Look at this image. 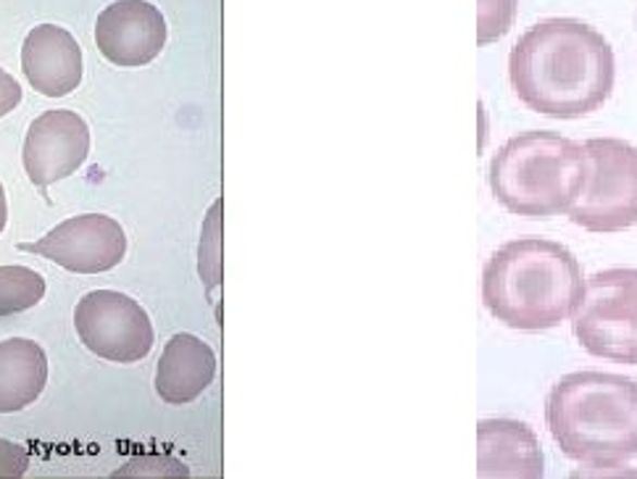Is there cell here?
Returning a JSON list of instances; mask_svg holds the SVG:
<instances>
[{"instance_id":"cell-1","label":"cell","mask_w":637,"mask_h":479,"mask_svg":"<svg viewBox=\"0 0 637 479\" xmlns=\"http://www.w3.org/2000/svg\"><path fill=\"white\" fill-rule=\"evenodd\" d=\"M516 98L551 119H577L609 101L616 55L609 40L577 18H546L516 40L509 55Z\"/></svg>"},{"instance_id":"cell-2","label":"cell","mask_w":637,"mask_h":479,"mask_svg":"<svg viewBox=\"0 0 637 479\" xmlns=\"http://www.w3.org/2000/svg\"><path fill=\"white\" fill-rule=\"evenodd\" d=\"M585 274L570 248L546 238L511 240L483 269V303L516 332H546L572 319Z\"/></svg>"},{"instance_id":"cell-3","label":"cell","mask_w":637,"mask_h":479,"mask_svg":"<svg viewBox=\"0 0 637 479\" xmlns=\"http://www.w3.org/2000/svg\"><path fill=\"white\" fill-rule=\"evenodd\" d=\"M546 425L572 462L616 469L637 456V379L583 369L564 375L546 401Z\"/></svg>"},{"instance_id":"cell-4","label":"cell","mask_w":637,"mask_h":479,"mask_svg":"<svg viewBox=\"0 0 637 479\" xmlns=\"http://www.w3.org/2000/svg\"><path fill=\"white\" fill-rule=\"evenodd\" d=\"M587 153L570 137L533 129L505 140L492 155L487 182L516 216H559L572 209L587 182Z\"/></svg>"},{"instance_id":"cell-5","label":"cell","mask_w":637,"mask_h":479,"mask_svg":"<svg viewBox=\"0 0 637 479\" xmlns=\"http://www.w3.org/2000/svg\"><path fill=\"white\" fill-rule=\"evenodd\" d=\"M572 335L590 356L637 364V269L614 266L585 279Z\"/></svg>"},{"instance_id":"cell-6","label":"cell","mask_w":637,"mask_h":479,"mask_svg":"<svg viewBox=\"0 0 637 479\" xmlns=\"http://www.w3.org/2000/svg\"><path fill=\"white\" fill-rule=\"evenodd\" d=\"M587 182L566 214L587 232H622L637 224V148L620 137L585 142Z\"/></svg>"},{"instance_id":"cell-7","label":"cell","mask_w":637,"mask_h":479,"mask_svg":"<svg viewBox=\"0 0 637 479\" xmlns=\"http://www.w3.org/2000/svg\"><path fill=\"white\" fill-rule=\"evenodd\" d=\"M74 329L87 351L114 364H137L153 351L148 311L116 290H92L74 308Z\"/></svg>"},{"instance_id":"cell-8","label":"cell","mask_w":637,"mask_h":479,"mask_svg":"<svg viewBox=\"0 0 637 479\" xmlns=\"http://www.w3.org/2000/svg\"><path fill=\"white\" fill-rule=\"evenodd\" d=\"M18 251L51 259L72 274H103L127 256V235L111 216L79 214L61 222L37 242H22Z\"/></svg>"},{"instance_id":"cell-9","label":"cell","mask_w":637,"mask_h":479,"mask_svg":"<svg viewBox=\"0 0 637 479\" xmlns=\"http://www.w3.org/2000/svg\"><path fill=\"white\" fill-rule=\"evenodd\" d=\"M90 153V127L77 111L53 109L29 124L24 137L22 161L27 177L37 188H51L53 182L72 177Z\"/></svg>"},{"instance_id":"cell-10","label":"cell","mask_w":637,"mask_h":479,"mask_svg":"<svg viewBox=\"0 0 637 479\" xmlns=\"http://www.w3.org/2000/svg\"><path fill=\"white\" fill-rule=\"evenodd\" d=\"M166 18L148 0H116L98 14L96 46L114 66H146L166 46Z\"/></svg>"},{"instance_id":"cell-11","label":"cell","mask_w":637,"mask_h":479,"mask_svg":"<svg viewBox=\"0 0 637 479\" xmlns=\"http://www.w3.org/2000/svg\"><path fill=\"white\" fill-rule=\"evenodd\" d=\"M83 48L59 24H37L24 37L22 72L46 98H64L83 83Z\"/></svg>"},{"instance_id":"cell-12","label":"cell","mask_w":637,"mask_h":479,"mask_svg":"<svg viewBox=\"0 0 637 479\" xmlns=\"http://www.w3.org/2000/svg\"><path fill=\"white\" fill-rule=\"evenodd\" d=\"M546 458L535 432L516 419H483L477 425L479 477H542Z\"/></svg>"},{"instance_id":"cell-13","label":"cell","mask_w":637,"mask_h":479,"mask_svg":"<svg viewBox=\"0 0 637 479\" xmlns=\"http://www.w3.org/2000/svg\"><path fill=\"white\" fill-rule=\"evenodd\" d=\"M216 377L211 345L190 332L174 335L155 366V393L172 406H185L205 393Z\"/></svg>"},{"instance_id":"cell-14","label":"cell","mask_w":637,"mask_h":479,"mask_svg":"<svg viewBox=\"0 0 637 479\" xmlns=\"http://www.w3.org/2000/svg\"><path fill=\"white\" fill-rule=\"evenodd\" d=\"M48 382V356L35 340L0 342V414L33 406Z\"/></svg>"},{"instance_id":"cell-15","label":"cell","mask_w":637,"mask_h":479,"mask_svg":"<svg viewBox=\"0 0 637 479\" xmlns=\"http://www.w3.org/2000/svg\"><path fill=\"white\" fill-rule=\"evenodd\" d=\"M48 282L27 266H0V316H14L37 306L46 298Z\"/></svg>"},{"instance_id":"cell-16","label":"cell","mask_w":637,"mask_h":479,"mask_svg":"<svg viewBox=\"0 0 637 479\" xmlns=\"http://www.w3.org/2000/svg\"><path fill=\"white\" fill-rule=\"evenodd\" d=\"M222 211L224 201L218 198L209 209L201 229V248H198V274L205 290L222 288Z\"/></svg>"},{"instance_id":"cell-17","label":"cell","mask_w":637,"mask_h":479,"mask_svg":"<svg viewBox=\"0 0 637 479\" xmlns=\"http://www.w3.org/2000/svg\"><path fill=\"white\" fill-rule=\"evenodd\" d=\"M520 0H477V42L490 46L514 27Z\"/></svg>"},{"instance_id":"cell-18","label":"cell","mask_w":637,"mask_h":479,"mask_svg":"<svg viewBox=\"0 0 637 479\" xmlns=\"http://www.w3.org/2000/svg\"><path fill=\"white\" fill-rule=\"evenodd\" d=\"M190 469L174 456H161V453H146L135 456L133 462L118 466L114 477H187Z\"/></svg>"},{"instance_id":"cell-19","label":"cell","mask_w":637,"mask_h":479,"mask_svg":"<svg viewBox=\"0 0 637 479\" xmlns=\"http://www.w3.org/2000/svg\"><path fill=\"white\" fill-rule=\"evenodd\" d=\"M29 469V451L24 445L0 438V479L24 477Z\"/></svg>"},{"instance_id":"cell-20","label":"cell","mask_w":637,"mask_h":479,"mask_svg":"<svg viewBox=\"0 0 637 479\" xmlns=\"http://www.w3.org/2000/svg\"><path fill=\"white\" fill-rule=\"evenodd\" d=\"M22 85L5 68H0V116L11 114L22 103Z\"/></svg>"},{"instance_id":"cell-21","label":"cell","mask_w":637,"mask_h":479,"mask_svg":"<svg viewBox=\"0 0 637 479\" xmlns=\"http://www.w3.org/2000/svg\"><path fill=\"white\" fill-rule=\"evenodd\" d=\"M5 222H9V201H5V190L0 185V232L5 229Z\"/></svg>"}]
</instances>
